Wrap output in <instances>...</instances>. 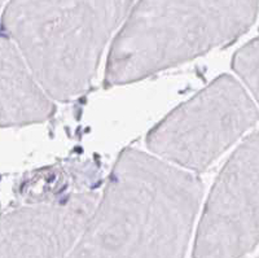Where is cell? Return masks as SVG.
<instances>
[{"label":"cell","instance_id":"obj_3","mask_svg":"<svg viewBox=\"0 0 259 258\" xmlns=\"http://www.w3.org/2000/svg\"><path fill=\"white\" fill-rule=\"evenodd\" d=\"M259 0H139L106 61L105 85H127L233 43L250 29Z\"/></svg>","mask_w":259,"mask_h":258},{"label":"cell","instance_id":"obj_6","mask_svg":"<svg viewBox=\"0 0 259 258\" xmlns=\"http://www.w3.org/2000/svg\"><path fill=\"white\" fill-rule=\"evenodd\" d=\"M100 196L94 188L26 201L4 211L0 258H66L84 234Z\"/></svg>","mask_w":259,"mask_h":258},{"label":"cell","instance_id":"obj_4","mask_svg":"<svg viewBox=\"0 0 259 258\" xmlns=\"http://www.w3.org/2000/svg\"><path fill=\"white\" fill-rule=\"evenodd\" d=\"M258 120L245 88L233 77L222 76L157 123L147 145L159 159L201 173Z\"/></svg>","mask_w":259,"mask_h":258},{"label":"cell","instance_id":"obj_5","mask_svg":"<svg viewBox=\"0 0 259 258\" xmlns=\"http://www.w3.org/2000/svg\"><path fill=\"white\" fill-rule=\"evenodd\" d=\"M259 243V131L233 152L215 180L193 258H242Z\"/></svg>","mask_w":259,"mask_h":258},{"label":"cell","instance_id":"obj_2","mask_svg":"<svg viewBox=\"0 0 259 258\" xmlns=\"http://www.w3.org/2000/svg\"><path fill=\"white\" fill-rule=\"evenodd\" d=\"M135 0H11L3 31L52 99L89 91L113 32Z\"/></svg>","mask_w":259,"mask_h":258},{"label":"cell","instance_id":"obj_9","mask_svg":"<svg viewBox=\"0 0 259 258\" xmlns=\"http://www.w3.org/2000/svg\"><path fill=\"white\" fill-rule=\"evenodd\" d=\"M2 2H4V0H2Z\"/></svg>","mask_w":259,"mask_h":258},{"label":"cell","instance_id":"obj_1","mask_svg":"<svg viewBox=\"0 0 259 258\" xmlns=\"http://www.w3.org/2000/svg\"><path fill=\"white\" fill-rule=\"evenodd\" d=\"M202 192L194 174L126 148L66 258H184Z\"/></svg>","mask_w":259,"mask_h":258},{"label":"cell","instance_id":"obj_7","mask_svg":"<svg viewBox=\"0 0 259 258\" xmlns=\"http://www.w3.org/2000/svg\"><path fill=\"white\" fill-rule=\"evenodd\" d=\"M52 97L41 87L24 56L8 36L2 38V126L40 123L55 113Z\"/></svg>","mask_w":259,"mask_h":258},{"label":"cell","instance_id":"obj_8","mask_svg":"<svg viewBox=\"0 0 259 258\" xmlns=\"http://www.w3.org/2000/svg\"><path fill=\"white\" fill-rule=\"evenodd\" d=\"M232 68L259 104V36L242 46L235 53Z\"/></svg>","mask_w":259,"mask_h":258},{"label":"cell","instance_id":"obj_10","mask_svg":"<svg viewBox=\"0 0 259 258\" xmlns=\"http://www.w3.org/2000/svg\"><path fill=\"white\" fill-rule=\"evenodd\" d=\"M258 258H259V257H258Z\"/></svg>","mask_w":259,"mask_h":258}]
</instances>
